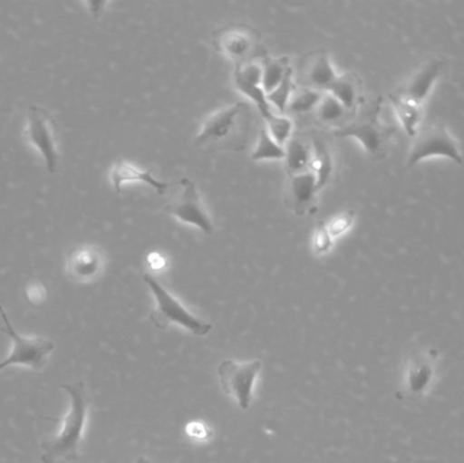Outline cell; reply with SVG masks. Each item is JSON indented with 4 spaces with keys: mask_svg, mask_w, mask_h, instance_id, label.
Returning a JSON list of instances; mask_svg holds the SVG:
<instances>
[{
    "mask_svg": "<svg viewBox=\"0 0 464 463\" xmlns=\"http://www.w3.org/2000/svg\"><path fill=\"white\" fill-rule=\"evenodd\" d=\"M60 389L67 393L70 405L63 420H56L62 423L59 431L40 443V461L43 463L72 462L81 456L89 415V394L83 382L63 383Z\"/></svg>",
    "mask_w": 464,
    "mask_h": 463,
    "instance_id": "obj_1",
    "label": "cell"
},
{
    "mask_svg": "<svg viewBox=\"0 0 464 463\" xmlns=\"http://www.w3.org/2000/svg\"><path fill=\"white\" fill-rule=\"evenodd\" d=\"M251 124L250 105L235 102L207 117L196 136V146L204 151H242L247 146Z\"/></svg>",
    "mask_w": 464,
    "mask_h": 463,
    "instance_id": "obj_2",
    "label": "cell"
},
{
    "mask_svg": "<svg viewBox=\"0 0 464 463\" xmlns=\"http://www.w3.org/2000/svg\"><path fill=\"white\" fill-rule=\"evenodd\" d=\"M144 283L149 285L157 301V307L150 314V320L160 331H166L171 323L182 326L195 336H207L211 333L212 325L193 315L189 310L182 306L179 299L174 298L160 282L151 275H144Z\"/></svg>",
    "mask_w": 464,
    "mask_h": 463,
    "instance_id": "obj_3",
    "label": "cell"
},
{
    "mask_svg": "<svg viewBox=\"0 0 464 463\" xmlns=\"http://www.w3.org/2000/svg\"><path fill=\"white\" fill-rule=\"evenodd\" d=\"M439 375V352L436 350H414L406 358L401 378L398 399L421 401L432 391Z\"/></svg>",
    "mask_w": 464,
    "mask_h": 463,
    "instance_id": "obj_4",
    "label": "cell"
},
{
    "mask_svg": "<svg viewBox=\"0 0 464 463\" xmlns=\"http://www.w3.org/2000/svg\"><path fill=\"white\" fill-rule=\"evenodd\" d=\"M211 41L214 48L232 60L235 65L248 64L267 56L261 45V33L250 24H226L212 33Z\"/></svg>",
    "mask_w": 464,
    "mask_h": 463,
    "instance_id": "obj_5",
    "label": "cell"
},
{
    "mask_svg": "<svg viewBox=\"0 0 464 463\" xmlns=\"http://www.w3.org/2000/svg\"><path fill=\"white\" fill-rule=\"evenodd\" d=\"M0 315L3 320L2 331L13 342L10 355L5 361L0 362V371L13 366L26 367L33 371H41L45 369L51 353L54 350L53 342L51 340L44 339V337H24L19 334L14 329L13 323L8 320L2 306H0Z\"/></svg>",
    "mask_w": 464,
    "mask_h": 463,
    "instance_id": "obj_6",
    "label": "cell"
},
{
    "mask_svg": "<svg viewBox=\"0 0 464 463\" xmlns=\"http://www.w3.org/2000/svg\"><path fill=\"white\" fill-rule=\"evenodd\" d=\"M382 111V100L373 105L372 111H368L362 119L346 122L337 128L335 135L340 138H354L362 144L364 151L372 159H382L387 154L390 141L397 130L382 124L379 113Z\"/></svg>",
    "mask_w": 464,
    "mask_h": 463,
    "instance_id": "obj_7",
    "label": "cell"
},
{
    "mask_svg": "<svg viewBox=\"0 0 464 463\" xmlns=\"http://www.w3.org/2000/svg\"><path fill=\"white\" fill-rule=\"evenodd\" d=\"M430 158H447L458 165H463V155L457 140L441 122L420 128L409 150L408 166L414 168Z\"/></svg>",
    "mask_w": 464,
    "mask_h": 463,
    "instance_id": "obj_8",
    "label": "cell"
},
{
    "mask_svg": "<svg viewBox=\"0 0 464 463\" xmlns=\"http://www.w3.org/2000/svg\"><path fill=\"white\" fill-rule=\"evenodd\" d=\"M179 187H181V190L179 195L171 198L170 201L166 204V212L179 222L196 226L206 236H212L215 231L214 223L201 200L195 182L189 178H181Z\"/></svg>",
    "mask_w": 464,
    "mask_h": 463,
    "instance_id": "obj_9",
    "label": "cell"
},
{
    "mask_svg": "<svg viewBox=\"0 0 464 463\" xmlns=\"http://www.w3.org/2000/svg\"><path fill=\"white\" fill-rule=\"evenodd\" d=\"M262 369L261 361L237 363L235 361H225L218 367L220 385L227 396L234 397L243 410H247L253 400V388L256 378Z\"/></svg>",
    "mask_w": 464,
    "mask_h": 463,
    "instance_id": "obj_10",
    "label": "cell"
},
{
    "mask_svg": "<svg viewBox=\"0 0 464 463\" xmlns=\"http://www.w3.org/2000/svg\"><path fill=\"white\" fill-rule=\"evenodd\" d=\"M27 139L43 155L49 173H56L59 165L56 133L53 120L48 111L40 106H30L27 111Z\"/></svg>",
    "mask_w": 464,
    "mask_h": 463,
    "instance_id": "obj_11",
    "label": "cell"
},
{
    "mask_svg": "<svg viewBox=\"0 0 464 463\" xmlns=\"http://www.w3.org/2000/svg\"><path fill=\"white\" fill-rule=\"evenodd\" d=\"M444 67H446V62L441 57H430L427 62L422 63L403 83H401L400 87L392 92V94L424 106L433 87L440 79Z\"/></svg>",
    "mask_w": 464,
    "mask_h": 463,
    "instance_id": "obj_12",
    "label": "cell"
},
{
    "mask_svg": "<svg viewBox=\"0 0 464 463\" xmlns=\"http://www.w3.org/2000/svg\"><path fill=\"white\" fill-rule=\"evenodd\" d=\"M316 177L313 171L289 177L285 192L286 208L297 217H304L316 209Z\"/></svg>",
    "mask_w": 464,
    "mask_h": 463,
    "instance_id": "obj_13",
    "label": "cell"
},
{
    "mask_svg": "<svg viewBox=\"0 0 464 463\" xmlns=\"http://www.w3.org/2000/svg\"><path fill=\"white\" fill-rule=\"evenodd\" d=\"M105 265L102 250L95 246H79L68 255L67 275L76 283L94 282Z\"/></svg>",
    "mask_w": 464,
    "mask_h": 463,
    "instance_id": "obj_14",
    "label": "cell"
},
{
    "mask_svg": "<svg viewBox=\"0 0 464 463\" xmlns=\"http://www.w3.org/2000/svg\"><path fill=\"white\" fill-rule=\"evenodd\" d=\"M337 76L327 52L319 51L311 53L305 63H303L299 83L302 84V87L327 92L334 83Z\"/></svg>",
    "mask_w": 464,
    "mask_h": 463,
    "instance_id": "obj_15",
    "label": "cell"
},
{
    "mask_svg": "<svg viewBox=\"0 0 464 463\" xmlns=\"http://www.w3.org/2000/svg\"><path fill=\"white\" fill-rule=\"evenodd\" d=\"M111 184L117 193H121L122 187L128 182H141V184L149 185L152 189L157 190L160 195H163L169 189L168 182L160 181L152 176L151 171L143 170V169L136 168L125 160H117L111 169Z\"/></svg>",
    "mask_w": 464,
    "mask_h": 463,
    "instance_id": "obj_16",
    "label": "cell"
},
{
    "mask_svg": "<svg viewBox=\"0 0 464 463\" xmlns=\"http://www.w3.org/2000/svg\"><path fill=\"white\" fill-rule=\"evenodd\" d=\"M327 92L337 98L352 117H354L357 109L364 101L362 79L353 72L338 75Z\"/></svg>",
    "mask_w": 464,
    "mask_h": 463,
    "instance_id": "obj_17",
    "label": "cell"
},
{
    "mask_svg": "<svg viewBox=\"0 0 464 463\" xmlns=\"http://www.w3.org/2000/svg\"><path fill=\"white\" fill-rule=\"evenodd\" d=\"M311 147H313V159H311V171L316 177V189L322 190L334 174V157L329 144L318 133L311 135Z\"/></svg>",
    "mask_w": 464,
    "mask_h": 463,
    "instance_id": "obj_18",
    "label": "cell"
},
{
    "mask_svg": "<svg viewBox=\"0 0 464 463\" xmlns=\"http://www.w3.org/2000/svg\"><path fill=\"white\" fill-rule=\"evenodd\" d=\"M311 159H313V147L311 141L305 140L302 136L294 135L286 143L285 170L289 177L311 171Z\"/></svg>",
    "mask_w": 464,
    "mask_h": 463,
    "instance_id": "obj_19",
    "label": "cell"
},
{
    "mask_svg": "<svg viewBox=\"0 0 464 463\" xmlns=\"http://www.w3.org/2000/svg\"><path fill=\"white\" fill-rule=\"evenodd\" d=\"M389 100L392 103V108H394L395 114L400 120L403 130L413 139L421 128L420 124H421L422 116H424V106L403 100V98L398 97L392 92H390Z\"/></svg>",
    "mask_w": 464,
    "mask_h": 463,
    "instance_id": "obj_20",
    "label": "cell"
},
{
    "mask_svg": "<svg viewBox=\"0 0 464 463\" xmlns=\"http://www.w3.org/2000/svg\"><path fill=\"white\" fill-rule=\"evenodd\" d=\"M315 116L321 124L332 125V127L337 125L338 128L341 127V122L352 120L351 114L343 108V103L330 92H326L322 98L321 103L315 109Z\"/></svg>",
    "mask_w": 464,
    "mask_h": 463,
    "instance_id": "obj_21",
    "label": "cell"
},
{
    "mask_svg": "<svg viewBox=\"0 0 464 463\" xmlns=\"http://www.w3.org/2000/svg\"><path fill=\"white\" fill-rule=\"evenodd\" d=\"M262 89L266 94L272 92L285 76L286 71L289 70L288 57H270L266 56L262 59Z\"/></svg>",
    "mask_w": 464,
    "mask_h": 463,
    "instance_id": "obj_22",
    "label": "cell"
},
{
    "mask_svg": "<svg viewBox=\"0 0 464 463\" xmlns=\"http://www.w3.org/2000/svg\"><path fill=\"white\" fill-rule=\"evenodd\" d=\"M324 94L326 92L310 89V87H299L292 94L291 101H289L288 108L286 109L292 111V113L296 114L315 111Z\"/></svg>",
    "mask_w": 464,
    "mask_h": 463,
    "instance_id": "obj_23",
    "label": "cell"
},
{
    "mask_svg": "<svg viewBox=\"0 0 464 463\" xmlns=\"http://www.w3.org/2000/svg\"><path fill=\"white\" fill-rule=\"evenodd\" d=\"M285 150L280 144L276 143L275 139L270 136L266 127L259 130L258 143L251 154L253 160L284 159Z\"/></svg>",
    "mask_w": 464,
    "mask_h": 463,
    "instance_id": "obj_24",
    "label": "cell"
},
{
    "mask_svg": "<svg viewBox=\"0 0 464 463\" xmlns=\"http://www.w3.org/2000/svg\"><path fill=\"white\" fill-rule=\"evenodd\" d=\"M234 83L243 95L250 98V100L256 103V108L261 111L262 117H264L265 120L272 116V105H270L269 101H267V94L265 92V90L262 89V86L248 83V82L243 81L239 76L235 75Z\"/></svg>",
    "mask_w": 464,
    "mask_h": 463,
    "instance_id": "obj_25",
    "label": "cell"
},
{
    "mask_svg": "<svg viewBox=\"0 0 464 463\" xmlns=\"http://www.w3.org/2000/svg\"><path fill=\"white\" fill-rule=\"evenodd\" d=\"M295 92V82H294V71L292 67L286 71L285 76H284L281 83L273 90L272 92L267 94V101L270 105L276 106L280 114L285 113L286 108H288L289 101H291L292 94Z\"/></svg>",
    "mask_w": 464,
    "mask_h": 463,
    "instance_id": "obj_26",
    "label": "cell"
},
{
    "mask_svg": "<svg viewBox=\"0 0 464 463\" xmlns=\"http://www.w3.org/2000/svg\"><path fill=\"white\" fill-rule=\"evenodd\" d=\"M265 121H266L267 130H269L270 136L275 139L276 143L283 147L284 144L291 140L292 136H294V122L291 119L285 116H276L273 113Z\"/></svg>",
    "mask_w": 464,
    "mask_h": 463,
    "instance_id": "obj_27",
    "label": "cell"
},
{
    "mask_svg": "<svg viewBox=\"0 0 464 463\" xmlns=\"http://www.w3.org/2000/svg\"><path fill=\"white\" fill-rule=\"evenodd\" d=\"M354 217H356L354 211L348 209V211L341 212L337 217H332L329 222L324 223L334 241L340 238V236H345L351 230L354 223Z\"/></svg>",
    "mask_w": 464,
    "mask_h": 463,
    "instance_id": "obj_28",
    "label": "cell"
},
{
    "mask_svg": "<svg viewBox=\"0 0 464 463\" xmlns=\"http://www.w3.org/2000/svg\"><path fill=\"white\" fill-rule=\"evenodd\" d=\"M334 239L330 236L324 222L318 223L313 236V250L316 256H324L334 246Z\"/></svg>",
    "mask_w": 464,
    "mask_h": 463,
    "instance_id": "obj_29",
    "label": "cell"
},
{
    "mask_svg": "<svg viewBox=\"0 0 464 463\" xmlns=\"http://www.w3.org/2000/svg\"><path fill=\"white\" fill-rule=\"evenodd\" d=\"M234 75L239 76L240 79L248 82V83L262 86V75H264V70H262L261 64H256V63H248V64L245 65H235Z\"/></svg>",
    "mask_w": 464,
    "mask_h": 463,
    "instance_id": "obj_30",
    "label": "cell"
},
{
    "mask_svg": "<svg viewBox=\"0 0 464 463\" xmlns=\"http://www.w3.org/2000/svg\"><path fill=\"white\" fill-rule=\"evenodd\" d=\"M26 296L33 304H43L46 299V290L40 283H30L26 288Z\"/></svg>",
    "mask_w": 464,
    "mask_h": 463,
    "instance_id": "obj_31",
    "label": "cell"
},
{
    "mask_svg": "<svg viewBox=\"0 0 464 463\" xmlns=\"http://www.w3.org/2000/svg\"><path fill=\"white\" fill-rule=\"evenodd\" d=\"M188 435L195 438V439H206L208 437V429L201 423H192L188 426Z\"/></svg>",
    "mask_w": 464,
    "mask_h": 463,
    "instance_id": "obj_32",
    "label": "cell"
},
{
    "mask_svg": "<svg viewBox=\"0 0 464 463\" xmlns=\"http://www.w3.org/2000/svg\"><path fill=\"white\" fill-rule=\"evenodd\" d=\"M150 264H151L152 268L157 269L158 271V269L165 266L166 263L160 255H152L151 257H150Z\"/></svg>",
    "mask_w": 464,
    "mask_h": 463,
    "instance_id": "obj_33",
    "label": "cell"
},
{
    "mask_svg": "<svg viewBox=\"0 0 464 463\" xmlns=\"http://www.w3.org/2000/svg\"><path fill=\"white\" fill-rule=\"evenodd\" d=\"M138 463H151L149 461V459L143 458V457H140V458L138 459Z\"/></svg>",
    "mask_w": 464,
    "mask_h": 463,
    "instance_id": "obj_34",
    "label": "cell"
}]
</instances>
